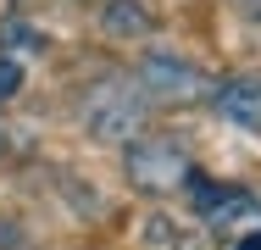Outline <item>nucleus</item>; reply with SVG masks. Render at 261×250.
I'll return each mask as SVG.
<instances>
[{
	"label": "nucleus",
	"instance_id": "nucleus-2",
	"mask_svg": "<svg viewBox=\"0 0 261 250\" xmlns=\"http://www.w3.org/2000/svg\"><path fill=\"white\" fill-rule=\"evenodd\" d=\"M189 172H195V161H189L184 139L150 134V139H134V145H128V178H134V189L167 195V189L189 184Z\"/></svg>",
	"mask_w": 261,
	"mask_h": 250
},
{
	"label": "nucleus",
	"instance_id": "nucleus-3",
	"mask_svg": "<svg viewBox=\"0 0 261 250\" xmlns=\"http://www.w3.org/2000/svg\"><path fill=\"white\" fill-rule=\"evenodd\" d=\"M145 100H195L206 84H200V72H195V61H184V56H172V50H150L145 61H139V78H134Z\"/></svg>",
	"mask_w": 261,
	"mask_h": 250
},
{
	"label": "nucleus",
	"instance_id": "nucleus-4",
	"mask_svg": "<svg viewBox=\"0 0 261 250\" xmlns=\"http://www.w3.org/2000/svg\"><path fill=\"white\" fill-rule=\"evenodd\" d=\"M211 106H217V117H222V122L261 128V78H228V84L211 95Z\"/></svg>",
	"mask_w": 261,
	"mask_h": 250
},
{
	"label": "nucleus",
	"instance_id": "nucleus-8",
	"mask_svg": "<svg viewBox=\"0 0 261 250\" xmlns=\"http://www.w3.org/2000/svg\"><path fill=\"white\" fill-rule=\"evenodd\" d=\"M0 39H11V45H39V34H34L28 22H0Z\"/></svg>",
	"mask_w": 261,
	"mask_h": 250
},
{
	"label": "nucleus",
	"instance_id": "nucleus-6",
	"mask_svg": "<svg viewBox=\"0 0 261 250\" xmlns=\"http://www.w3.org/2000/svg\"><path fill=\"white\" fill-rule=\"evenodd\" d=\"M106 28L111 34H150V11L139 0H111L106 6Z\"/></svg>",
	"mask_w": 261,
	"mask_h": 250
},
{
	"label": "nucleus",
	"instance_id": "nucleus-5",
	"mask_svg": "<svg viewBox=\"0 0 261 250\" xmlns=\"http://www.w3.org/2000/svg\"><path fill=\"white\" fill-rule=\"evenodd\" d=\"M145 245L150 250H211L206 234H195V228H178V222H167V217H150V228H145Z\"/></svg>",
	"mask_w": 261,
	"mask_h": 250
},
{
	"label": "nucleus",
	"instance_id": "nucleus-7",
	"mask_svg": "<svg viewBox=\"0 0 261 250\" xmlns=\"http://www.w3.org/2000/svg\"><path fill=\"white\" fill-rule=\"evenodd\" d=\"M17 89H22V67H17L11 56H0V106L17 95Z\"/></svg>",
	"mask_w": 261,
	"mask_h": 250
},
{
	"label": "nucleus",
	"instance_id": "nucleus-1",
	"mask_svg": "<svg viewBox=\"0 0 261 250\" xmlns=\"http://www.w3.org/2000/svg\"><path fill=\"white\" fill-rule=\"evenodd\" d=\"M145 117H150V100H145V89L134 78H106V84H95L84 95V128L95 139H106V145L134 139L145 128Z\"/></svg>",
	"mask_w": 261,
	"mask_h": 250
},
{
	"label": "nucleus",
	"instance_id": "nucleus-9",
	"mask_svg": "<svg viewBox=\"0 0 261 250\" xmlns=\"http://www.w3.org/2000/svg\"><path fill=\"white\" fill-rule=\"evenodd\" d=\"M233 250H261V228H250V234H245V239H239Z\"/></svg>",
	"mask_w": 261,
	"mask_h": 250
}]
</instances>
